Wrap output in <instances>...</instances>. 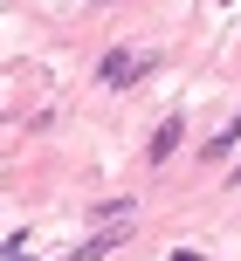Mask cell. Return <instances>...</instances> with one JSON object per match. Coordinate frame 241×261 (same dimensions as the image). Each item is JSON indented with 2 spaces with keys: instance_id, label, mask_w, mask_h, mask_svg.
Instances as JSON below:
<instances>
[{
  "instance_id": "6da1fadb",
  "label": "cell",
  "mask_w": 241,
  "mask_h": 261,
  "mask_svg": "<svg viewBox=\"0 0 241 261\" xmlns=\"http://www.w3.org/2000/svg\"><path fill=\"white\" fill-rule=\"evenodd\" d=\"M152 69H159V55H138V48H104V62H97V90H131V83H145Z\"/></svg>"
},
{
  "instance_id": "7a4b0ae2",
  "label": "cell",
  "mask_w": 241,
  "mask_h": 261,
  "mask_svg": "<svg viewBox=\"0 0 241 261\" xmlns=\"http://www.w3.org/2000/svg\"><path fill=\"white\" fill-rule=\"evenodd\" d=\"M179 138H186V117H159V130H152V144H145V158H152V165H165V158L179 151Z\"/></svg>"
},
{
  "instance_id": "3957f363",
  "label": "cell",
  "mask_w": 241,
  "mask_h": 261,
  "mask_svg": "<svg viewBox=\"0 0 241 261\" xmlns=\"http://www.w3.org/2000/svg\"><path fill=\"white\" fill-rule=\"evenodd\" d=\"M234 144H241V117H234L228 130H221L214 144H200V158H207V165H221V158H234Z\"/></svg>"
},
{
  "instance_id": "277c9868",
  "label": "cell",
  "mask_w": 241,
  "mask_h": 261,
  "mask_svg": "<svg viewBox=\"0 0 241 261\" xmlns=\"http://www.w3.org/2000/svg\"><path fill=\"white\" fill-rule=\"evenodd\" d=\"M117 241H124V234H104V241H83V248H76V254H62V261H104V254H117Z\"/></svg>"
}]
</instances>
